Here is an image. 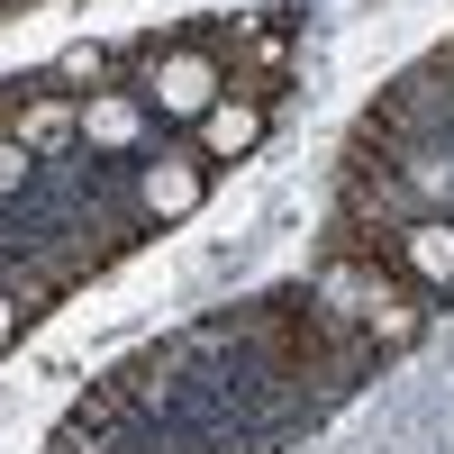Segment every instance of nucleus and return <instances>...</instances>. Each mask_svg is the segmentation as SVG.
Listing matches in <instances>:
<instances>
[{"label":"nucleus","instance_id":"obj_1","mask_svg":"<svg viewBox=\"0 0 454 454\" xmlns=\"http://www.w3.org/2000/svg\"><path fill=\"white\" fill-rule=\"evenodd\" d=\"M318 309L346 318L355 336H372V346H409V336L427 327V300H409V282H400L391 254H327Z\"/></svg>","mask_w":454,"mask_h":454},{"label":"nucleus","instance_id":"obj_2","mask_svg":"<svg viewBox=\"0 0 454 454\" xmlns=\"http://www.w3.org/2000/svg\"><path fill=\"white\" fill-rule=\"evenodd\" d=\"M254 336H263V355H273L282 372H346L364 346H372V336H355L346 318H327L318 309V300H263V309H254Z\"/></svg>","mask_w":454,"mask_h":454},{"label":"nucleus","instance_id":"obj_3","mask_svg":"<svg viewBox=\"0 0 454 454\" xmlns=\"http://www.w3.org/2000/svg\"><path fill=\"white\" fill-rule=\"evenodd\" d=\"M218 100H227V64H209V55H164L155 64V109H173V119H209Z\"/></svg>","mask_w":454,"mask_h":454},{"label":"nucleus","instance_id":"obj_4","mask_svg":"<svg viewBox=\"0 0 454 454\" xmlns=\"http://www.w3.org/2000/svg\"><path fill=\"white\" fill-rule=\"evenodd\" d=\"M391 263L409 282H427V291H454V227L445 218H409L400 246H391Z\"/></svg>","mask_w":454,"mask_h":454},{"label":"nucleus","instance_id":"obj_5","mask_svg":"<svg viewBox=\"0 0 454 454\" xmlns=\"http://www.w3.org/2000/svg\"><path fill=\"white\" fill-rule=\"evenodd\" d=\"M263 137V100H218L209 119H200V155L218 164V155H246V145Z\"/></svg>","mask_w":454,"mask_h":454},{"label":"nucleus","instance_id":"obj_6","mask_svg":"<svg viewBox=\"0 0 454 454\" xmlns=\"http://www.w3.org/2000/svg\"><path fill=\"white\" fill-rule=\"evenodd\" d=\"M192 200H200V164H155L145 173V209L155 218H182Z\"/></svg>","mask_w":454,"mask_h":454},{"label":"nucleus","instance_id":"obj_7","mask_svg":"<svg viewBox=\"0 0 454 454\" xmlns=\"http://www.w3.org/2000/svg\"><path fill=\"white\" fill-rule=\"evenodd\" d=\"M64 128H73V100H19V109H10V137H19V145L64 137Z\"/></svg>","mask_w":454,"mask_h":454},{"label":"nucleus","instance_id":"obj_8","mask_svg":"<svg viewBox=\"0 0 454 454\" xmlns=\"http://www.w3.org/2000/svg\"><path fill=\"white\" fill-rule=\"evenodd\" d=\"M82 128H91L100 145H128V137H137V109H128V100H91V109H82Z\"/></svg>","mask_w":454,"mask_h":454},{"label":"nucleus","instance_id":"obj_9","mask_svg":"<svg viewBox=\"0 0 454 454\" xmlns=\"http://www.w3.org/2000/svg\"><path fill=\"white\" fill-rule=\"evenodd\" d=\"M19 173H27V145H19L10 128H0V182H19Z\"/></svg>","mask_w":454,"mask_h":454},{"label":"nucleus","instance_id":"obj_10","mask_svg":"<svg viewBox=\"0 0 454 454\" xmlns=\"http://www.w3.org/2000/svg\"><path fill=\"white\" fill-rule=\"evenodd\" d=\"M19 318H27V309H19L10 291H0V346H10V336H19Z\"/></svg>","mask_w":454,"mask_h":454}]
</instances>
